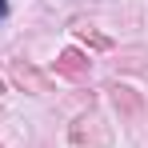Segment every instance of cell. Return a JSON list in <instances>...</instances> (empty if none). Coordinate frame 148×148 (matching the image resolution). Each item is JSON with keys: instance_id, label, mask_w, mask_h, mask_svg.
Segmentation results:
<instances>
[{"instance_id": "obj_2", "label": "cell", "mask_w": 148, "mask_h": 148, "mask_svg": "<svg viewBox=\"0 0 148 148\" xmlns=\"http://www.w3.org/2000/svg\"><path fill=\"white\" fill-rule=\"evenodd\" d=\"M88 68H92V60H88L84 52H76V48H64L60 56H56V72L68 76V80H84Z\"/></svg>"}, {"instance_id": "obj_6", "label": "cell", "mask_w": 148, "mask_h": 148, "mask_svg": "<svg viewBox=\"0 0 148 148\" xmlns=\"http://www.w3.org/2000/svg\"><path fill=\"white\" fill-rule=\"evenodd\" d=\"M4 16H8V0H0V24H4Z\"/></svg>"}, {"instance_id": "obj_1", "label": "cell", "mask_w": 148, "mask_h": 148, "mask_svg": "<svg viewBox=\"0 0 148 148\" xmlns=\"http://www.w3.org/2000/svg\"><path fill=\"white\" fill-rule=\"evenodd\" d=\"M96 124H100V116H96V112L80 116V120L68 128L72 144H108V128H96Z\"/></svg>"}, {"instance_id": "obj_5", "label": "cell", "mask_w": 148, "mask_h": 148, "mask_svg": "<svg viewBox=\"0 0 148 148\" xmlns=\"http://www.w3.org/2000/svg\"><path fill=\"white\" fill-rule=\"evenodd\" d=\"M76 36H80L88 48H96V52H108V48H112V40H108V36H100L96 28H88V24H80V28H76Z\"/></svg>"}, {"instance_id": "obj_4", "label": "cell", "mask_w": 148, "mask_h": 148, "mask_svg": "<svg viewBox=\"0 0 148 148\" xmlns=\"http://www.w3.org/2000/svg\"><path fill=\"white\" fill-rule=\"evenodd\" d=\"M108 92H112V104H116V112H120V116H128V120H140L144 104H140V96H136L132 88H124V84H112Z\"/></svg>"}, {"instance_id": "obj_7", "label": "cell", "mask_w": 148, "mask_h": 148, "mask_svg": "<svg viewBox=\"0 0 148 148\" xmlns=\"http://www.w3.org/2000/svg\"><path fill=\"white\" fill-rule=\"evenodd\" d=\"M0 92H4V84H0Z\"/></svg>"}, {"instance_id": "obj_3", "label": "cell", "mask_w": 148, "mask_h": 148, "mask_svg": "<svg viewBox=\"0 0 148 148\" xmlns=\"http://www.w3.org/2000/svg\"><path fill=\"white\" fill-rule=\"evenodd\" d=\"M8 72H12V80H16L20 88H28V92H48V80L36 72L32 64H24V60H12V64H8Z\"/></svg>"}]
</instances>
